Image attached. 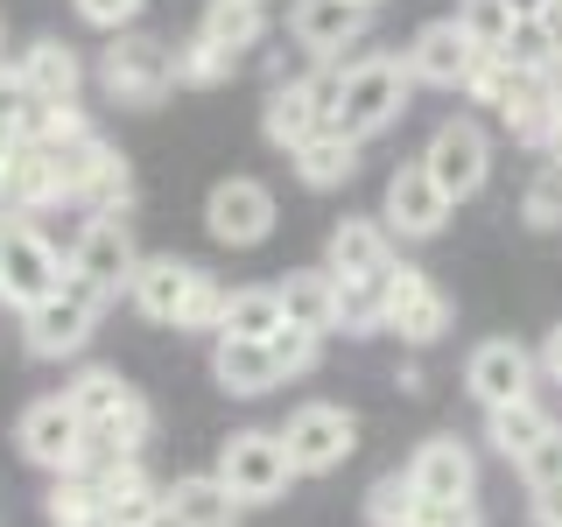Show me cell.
Instances as JSON below:
<instances>
[{
    "label": "cell",
    "instance_id": "cell-6",
    "mask_svg": "<svg viewBox=\"0 0 562 527\" xmlns=\"http://www.w3.org/2000/svg\"><path fill=\"white\" fill-rule=\"evenodd\" d=\"M134 268H140V246L127 233V218L92 211L85 233H78V246H70V281H85V289H99L105 303H113L120 289H134Z\"/></svg>",
    "mask_w": 562,
    "mask_h": 527
},
{
    "label": "cell",
    "instance_id": "cell-33",
    "mask_svg": "<svg viewBox=\"0 0 562 527\" xmlns=\"http://www.w3.org/2000/svg\"><path fill=\"white\" fill-rule=\"evenodd\" d=\"M233 49H218V43H211V35H190V43L183 49H176V78H183V85H218V78H233Z\"/></svg>",
    "mask_w": 562,
    "mask_h": 527
},
{
    "label": "cell",
    "instance_id": "cell-7",
    "mask_svg": "<svg viewBox=\"0 0 562 527\" xmlns=\"http://www.w3.org/2000/svg\"><path fill=\"white\" fill-rule=\"evenodd\" d=\"M22 457L43 471H78L85 464V444H92V422L70 408V394H49V401H29L22 408Z\"/></svg>",
    "mask_w": 562,
    "mask_h": 527
},
{
    "label": "cell",
    "instance_id": "cell-5",
    "mask_svg": "<svg viewBox=\"0 0 562 527\" xmlns=\"http://www.w3.org/2000/svg\"><path fill=\"white\" fill-rule=\"evenodd\" d=\"M408 64H394V57H359L345 70V105H338V127L345 134H380V127H394L401 120V105H408Z\"/></svg>",
    "mask_w": 562,
    "mask_h": 527
},
{
    "label": "cell",
    "instance_id": "cell-10",
    "mask_svg": "<svg viewBox=\"0 0 562 527\" xmlns=\"http://www.w3.org/2000/svg\"><path fill=\"white\" fill-rule=\"evenodd\" d=\"M380 324L394 330L401 345H436L450 330V295L422 268H386V316Z\"/></svg>",
    "mask_w": 562,
    "mask_h": 527
},
{
    "label": "cell",
    "instance_id": "cell-23",
    "mask_svg": "<svg viewBox=\"0 0 562 527\" xmlns=\"http://www.w3.org/2000/svg\"><path fill=\"white\" fill-rule=\"evenodd\" d=\"M99 492H105V514H113V527H169V492L155 485L140 464H120Z\"/></svg>",
    "mask_w": 562,
    "mask_h": 527
},
{
    "label": "cell",
    "instance_id": "cell-45",
    "mask_svg": "<svg viewBox=\"0 0 562 527\" xmlns=\"http://www.w3.org/2000/svg\"><path fill=\"white\" fill-rule=\"evenodd\" d=\"M506 8H514V22H541V14H549V0H506Z\"/></svg>",
    "mask_w": 562,
    "mask_h": 527
},
{
    "label": "cell",
    "instance_id": "cell-31",
    "mask_svg": "<svg viewBox=\"0 0 562 527\" xmlns=\"http://www.w3.org/2000/svg\"><path fill=\"white\" fill-rule=\"evenodd\" d=\"M457 29H464L485 57H499V49L514 43L520 22H514V8H506V0H464V8H457Z\"/></svg>",
    "mask_w": 562,
    "mask_h": 527
},
{
    "label": "cell",
    "instance_id": "cell-21",
    "mask_svg": "<svg viewBox=\"0 0 562 527\" xmlns=\"http://www.w3.org/2000/svg\"><path fill=\"white\" fill-rule=\"evenodd\" d=\"M289 162H295V176H303L310 190H338V183H351V169H359V134H345L338 120H330V127H316L303 148H289Z\"/></svg>",
    "mask_w": 562,
    "mask_h": 527
},
{
    "label": "cell",
    "instance_id": "cell-15",
    "mask_svg": "<svg viewBox=\"0 0 562 527\" xmlns=\"http://www.w3.org/2000/svg\"><path fill=\"white\" fill-rule=\"evenodd\" d=\"M289 29L310 57H338L345 43L366 35V0H295L289 8Z\"/></svg>",
    "mask_w": 562,
    "mask_h": 527
},
{
    "label": "cell",
    "instance_id": "cell-37",
    "mask_svg": "<svg viewBox=\"0 0 562 527\" xmlns=\"http://www.w3.org/2000/svg\"><path fill=\"white\" fill-rule=\"evenodd\" d=\"M127 190H134L127 162H120V155H105V162L92 169V183L78 190V204H85V211H120V204H127Z\"/></svg>",
    "mask_w": 562,
    "mask_h": 527
},
{
    "label": "cell",
    "instance_id": "cell-18",
    "mask_svg": "<svg viewBox=\"0 0 562 527\" xmlns=\"http://www.w3.org/2000/svg\"><path fill=\"white\" fill-rule=\"evenodd\" d=\"M190 281H198V260H176V254H140L134 268V310L148 316V324H176V310H183Z\"/></svg>",
    "mask_w": 562,
    "mask_h": 527
},
{
    "label": "cell",
    "instance_id": "cell-26",
    "mask_svg": "<svg viewBox=\"0 0 562 527\" xmlns=\"http://www.w3.org/2000/svg\"><path fill=\"white\" fill-rule=\"evenodd\" d=\"M43 506H49V527H113L99 479H85V471H57V485H49Z\"/></svg>",
    "mask_w": 562,
    "mask_h": 527
},
{
    "label": "cell",
    "instance_id": "cell-38",
    "mask_svg": "<svg viewBox=\"0 0 562 527\" xmlns=\"http://www.w3.org/2000/svg\"><path fill=\"white\" fill-rule=\"evenodd\" d=\"M520 479H527V492H541V485H562V422H555V429H549L535 450L520 457Z\"/></svg>",
    "mask_w": 562,
    "mask_h": 527
},
{
    "label": "cell",
    "instance_id": "cell-44",
    "mask_svg": "<svg viewBox=\"0 0 562 527\" xmlns=\"http://www.w3.org/2000/svg\"><path fill=\"white\" fill-rule=\"evenodd\" d=\"M541 35H549V49H555V64H562V0H549V14H541Z\"/></svg>",
    "mask_w": 562,
    "mask_h": 527
},
{
    "label": "cell",
    "instance_id": "cell-28",
    "mask_svg": "<svg viewBox=\"0 0 562 527\" xmlns=\"http://www.w3.org/2000/svg\"><path fill=\"white\" fill-rule=\"evenodd\" d=\"M549 429H555V415L541 408L535 394H527V401H514V408H492V450H499V457H514V464H520V457L535 450Z\"/></svg>",
    "mask_w": 562,
    "mask_h": 527
},
{
    "label": "cell",
    "instance_id": "cell-29",
    "mask_svg": "<svg viewBox=\"0 0 562 527\" xmlns=\"http://www.w3.org/2000/svg\"><path fill=\"white\" fill-rule=\"evenodd\" d=\"M64 394H70V408H78V415H85V422H92V429H99L105 415H120V408H127V401H134V386L120 380L113 366H85V373L70 380Z\"/></svg>",
    "mask_w": 562,
    "mask_h": 527
},
{
    "label": "cell",
    "instance_id": "cell-1",
    "mask_svg": "<svg viewBox=\"0 0 562 527\" xmlns=\"http://www.w3.org/2000/svg\"><path fill=\"white\" fill-rule=\"evenodd\" d=\"M99 310H105V295L64 274V289H49L43 303L22 310V345L35 359H70V351H85V338H92Z\"/></svg>",
    "mask_w": 562,
    "mask_h": 527
},
{
    "label": "cell",
    "instance_id": "cell-17",
    "mask_svg": "<svg viewBox=\"0 0 562 527\" xmlns=\"http://www.w3.org/2000/svg\"><path fill=\"white\" fill-rule=\"evenodd\" d=\"M408 479L422 500H471L479 492V464H471V450L457 444V436H429V444L415 450Z\"/></svg>",
    "mask_w": 562,
    "mask_h": 527
},
{
    "label": "cell",
    "instance_id": "cell-2",
    "mask_svg": "<svg viewBox=\"0 0 562 527\" xmlns=\"http://www.w3.org/2000/svg\"><path fill=\"white\" fill-rule=\"evenodd\" d=\"M218 479L233 485L246 506L281 500V492H289V479H295L289 436H281V429H239V436H225V450H218Z\"/></svg>",
    "mask_w": 562,
    "mask_h": 527
},
{
    "label": "cell",
    "instance_id": "cell-22",
    "mask_svg": "<svg viewBox=\"0 0 562 527\" xmlns=\"http://www.w3.org/2000/svg\"><path fill=\"white\" fill-rule=\"evenodd\" d=\"M316 127H330L324 99H316V78H303V85H274L268 113H260V134H268L274 148H303Z\"/></svg>",
    "mask_w": 562,
    "mask_h": 527
},
{
    "label": "cell",
    "instance_id": "cell-46",
    "mask_svg": "<svg viewBox=\"0 0 562 527\" xmlns=\"http://www.w3.org/2000/svg\"><path fill=\"white\" fill-rule=\"evenodd\" d=\"M366 8H380V0H366Z\"/></svg>",
    "mask_w": 562,
    "mask_h": 527
},
{
    "label": "cell",
    "instance_id": "cell-25",
    "mask_svg": "<svg viewBox=\"0 0 562 527\" xmlns=\"http://www.w3.org/2000/svg\"><path fill=\"white\" fill-rule=\"evenodd\" d=\"M281 310L289 324H310V330H338V274L330 268H303L281 281Z\"/></svg>",
    "mask_w": 562,
    "mask_h": 527
},
{
    "label": "cell",
    "instance_id": "cell-39",
    "mask_svg": "<svg viewBox=\"0 0 562 527\" xmlns=\"http://www.w3.org/2000/svg\"><path fill=\"white\" fill-rule=\"evenodd\" d=\"M70 8H78V22H92V29H113V35H120L140 8H148V0H70Z\"/></svg>",
    "mask_w": 562,
    "mask_h": 527
},
{
    "label": "cell",
    "instance_id": "cell-32",
    "mask_svg": "<svg viewBox=\"0 0 562 527\" xmlns=\"http://www.w3.org/2000/svg\"><path fill=\"white\" fill-rule=\"evenodd\" d=\"M415 506H422V492H415L408 471H401V479H380L366 492V520L373 527H415Z\"/></svg>",
    "mask_w": 562,
    "mask_h": 527
},
{
    "label": "cell",
    "instance_id": "cell-30",
    "mask_svg": "<svg viewBox=\"0 0 562 527\" xmlns=\"http://www.w3.org/2000/svg\"><path fill=\"white\" fill-rule=\"evenodd\" d=\"M281 289H233L225 295V324L218 330H233V338H274V324H281Z\"/></svg>",
    "mask_w": 562,
    "mask_h": 527
},
{
    "label": "cell",
    "instance_id": "cell-24",
    "mask_svg": "<svg viewBox=\"0 0 562 527\" xmlns=\"http://www.w3.org/2000/svg\"><path fill=\"white\" fill-rule=\"evenodd\" d=\"M14 70H22L29 99H43V105H70L78 99V78H85V64L70 57V43H29V57Z\"/></svg>",
    "mask_w": 562,
    "mask_h": 527
},
{
    "label": "cell",
    "instance_id": "cell-34",
    "mask_svg": "<svg viewBox=\"0 0 562 527\" xmlns=\"http://www.w3.org/2000/svg\"><path fill=\"white\" fill-rule=\"evenodd\" d=\"M218 324H225V289L198 268V281H190V295H183V310H176V330H211V338H218Z\"/></svg>",
    "mask_w": 562,
    "mask_h": 527
},
{
    "label": "cell",
    "instance_id": "cell-41",
    "mask_svg": "<svg viewBox=\"0 0 562 527\" xmlns=\"http://www.w3.org/2000/svg\"><path fill=\"white\" fill-rule=\"evenodd\" d=\"M527 218H535V225H555L562 218V169H549L535 190H527Z\"/></svg>",
    "mask_w": 562,
    "mask_h": 527
},
{
    "label": "cell",
    "instance_id": "cell-3",
    "mask_svg": "<svg viewBox=\"0 0 562 527\" xmlns=\"http://www.w3.org/2000/svg\"><path fill=\"white\" fill-rule=\"evenodd\" d=\"M99 78H105V92L120 105H155L169 85H183L176 78V49L162 35H127V29H120V43H105Z\"/></svg>",
    "mask_w": 562,
    "mask_h": 527
},
{
    "label": "cell",
    "instance_id": "cell-13",
    "mask_svg": "<svg viewBox=\"0 0 562 527\" xmlns=\"http://www.w3.org/2000/svg\"><path fill=\"white\" fill-rule=\"evenodd\" d=\"M450 211H457V198L429 176V162L394 169V183H386V225H394L401 239H436L450 225Z\"/></svg>",
    "mask_w": 562,
    "mask_h": 527
},
{
    "label": "cell",
    "instance_id": "cell-9",
    "mask_svg": "<svg viewBox=\"0 0 562 527\" xmlns=\"http://www.w3.org/2000/svg\"><path fill=\"white\" fill-rule=\"evenodd\" d=\"M535 373H541V359H535L527 345H514V338H485V345L464 359V386H471V401H479L485 415L527 401V394H535Z\"/></svg>",
    "mask_w": 562,
    "mask_h": 527
},
{
    "label": "cell",
    "instance_id": "cell-27",
    "mask_svg": "<svg viewBox=\"0 0 562 527\" xmlns=\"http://www.w3.org/2000/svg\"><path fill=\"white\" fill-rule=\"evenodd\" d=\"M268 0H211L204 8V29L198 35H211L218 49H233V57H246V49L260 43V29H268Z\"/></svg>",
    "mask_w": 562,
    "mask_h": 527
},
{
    "label": "cell",
    "instance_id": "cell-11",
    "mask_svg": "<svg viewBox=\"0 0 562 527\" xmlns=\"http://www.w3.org/2000/svg\"><path fill=\"white\" fill-rule=\"evenodd\" d=\"M422 162H429V176L450 190L457 204L479 198L485 190V169H492V141L479 120H443V127L429 134V148H422Z\"/></svg>",
    "mask_w": 562,
    "mask_h": 527
},
{
    "label": "cell",
    "instance_id": "cell-14",
    "mask_svg": "<svg viewBox=\"0 0 562 527\" xmlns=\"http://www.w3.org/2000/svg\"><path fill=\"white\" fill-rule=\"evenodd\" d=\"M479 57H485V49L471 43V35L457 29V22H429V29H422L415 43H408V57H401V64H408V78H415V85H443V92H457V85H471Z\"/></svg>",
    "mask_w": 562,
    "mask_h": 527
},
{
    "label": "cell",
    "instance_id": "cell-19",
    "mask_svg": "<svg viewBox=\"0 0 562 527\" xmlns=\"http://www.w3.org/2000/svg\"><path fill=\"white\" fill-rule=\"evenodd\" d=\"M162 492H169V527H239V514H246V500L218 479V471H204V479H176Z\"/></svg>",
    "mask_w": 562,
    "mask_h": 527
},
{
    "label": "cell",
    "instance_id": "cell-8",
    "mask_svg": "<svg viewBox=\"0 0 562 527\" xmlns=\"http://www.w3.org/2000/svg\"><path fill=\"white\" fill-rule=\"evenodd\" d=\"M289 457H295V471H338L351 450H359V415L338 408V401H310V408H295L289 415Z\"/></svg>",
    "mask_w": 562,
    "mask_h": 527
},
{
    "label": "cell",
    "instance_id": "cell-36",
    "mask_svg": "<svg viewBox=\"0 0 562 527\" xmlns=\"http://www.w3.org/2000/svg\"><path fill=\"white\" fill-rule=\"evenodd\" d=\"M92 444H105V450H120V457H140V444H148V401H127L120 415H105L99 429H92Z\"/></svg>",
    "mask_w": 562,
    "mask_h": 527
},
{
    "label": "cell",
    "instance_id": "cell-43",
    "mask_svg": "<svg viewBox=\"0 0 562 527\" xmlns=\"http://www.w3.org/2000/svg\"><path fill=\"white\" fill-rule=\"evenodd\" d=\"M541 373H549V380L562 386V324L549 330V345H541Z\"/></svg>",
    "mask_w": 562,
    "mask_h": 527
},
{
    "label": "cell",
    "instance_id": "cell-12",
    "mask_svg": "<svg viewBox=\"0 0 562 527\" xmlns=\"http://www.w3.org/2000/svg\"><path fill=\"white\" fill-rule=\"evenodd\" d=\"M204 225H211V239H225V246H260L274 233V190L254 183V176H225L204 198Z\"/></svg>",
    "mask_w": 562,
    "mask_h": 527
},
{
    "label": "cell",
    "instance_id": "cell-16",
    "mask_svg": "<svg viewBox=\"0 0 562 527\" xmlns=\"http://www.w3.org/2000/svg\"><path fill=\"white\" fill-rule=\"evenodd\" d=\"M394 268V225L386 218H345L330 233V274L338 281H380Z\"/></svg>",
    "mask_w": 562,
    "mask_h": 527
},
{
    "label": "cell",
    "instance_id": "cell-4",
    "mask_svg": "<svg viewBox=\"0 0 562 527\" xmlns=\"http://www.w3.org/2000/svg\"><path fill=\"white\" fill-rule=\"evenodd\" d=\"M64 274H70V260L35 233L29 218L0 225V303L29 310V303H43L49 289H64Z\"/></svg>",
    "mask_w": 562,
    "mask_h": 527
},
{
    "label": "cell",
    "instance_id": "cell-42",
    "mask_svg": "<svg viewBox=\"0 0 562 527\" xmlns=\"http://www.w3.org/2000/svg\"><path fill=\"white\" fill-rule=\"evenodd\" d=\"M535 527H562V485H541L535 492Z\"/></svg>",
    "mask_w": 562,
    "mask_h": 527
},
{
    "label": "cell",
    "instance_id": "cell-20",
    "mask_svg": "<svg viewBox=\"0 0 562 527\" xmlns=\"http://www.w3.org/2000/svg\"><path fill=\"white\" fill-rule=\"evenodd\" d=\"M211 373H218L225 394H268L281 380L268 338H233V330H218V345H211Z\"/></svg>",
    "mask_w": 562,
    "mask_h": 527
},
{
    "label": "cell",
    "instance_id": "cell-35",
    "mask_svg": "<svg viewBox=\"0 0 562 527\" xmlns=\"http://www.w3.org/2000/svg\"><path fill=\"white\" fill-rule=\"evenodd\" d=\"M316 345H324V330L289 324V316H281V324H274V338H268L274 366H281V380H289V373H310V366H316Z\"/></svg>",
    "mask_w": 562,
    "mask_h": 527
},
{
    "label": "cell",
    "instance_id": "cell-40",
    "mask_svg": "<svg viewBox=\"0 0 562 527\" xmlns=\"http://www.w3.org/2000/svg\"><path fill=\"white\" fill-rule=\"evenodd\" d=\"M415 527H479V500H422Z\"/></svg>",
    "mask_w": 562,
    "mask_h": 527
}]
</instances>
